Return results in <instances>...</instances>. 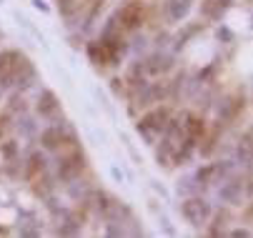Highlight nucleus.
I'll return each mask as SVG.
<instances>
[{
    "mask_svg": "<svg viewBox=\"0 0 253 238\" xmlns=\"http://www.w3.org/2000/svg\"><path fill=\"white\" fill-rule=\"evenodd\" d=\"M166 120H168V111L156 108V111H151L148 116H143V120L138 123V130H140L143 138L153 146L156 138H158V135L163 133V128H166Z\"/></svg>",
    "mask_w": 253,
    "mask_h": 238,
    "instance_id": "1",
    "label": "nucleus"
},
{
    "mask_svg": "<svg viewBox=\"0 0 253 238\" xmlns=\"http://www.w3.org/2000/svg\"><path fill=\"white\" fill-rule=\"evenodd\" d=\"M163 95H166V90H163L161 83L143 85V90H140V95H138V103H140V106H153V103H158Z\"/></svg>",
    "mask_w": 253,
    "mask_h": 238,
    "instance_id": "6",
    "label": "nucleus"
},
{
    "mask_svg": "<svg viewBox=\"0 0 253 238\" xmlns=\"http://www.w3.org/2000/svg\"><path fill=\"white\" fill-rule=\"evenodd\" d=\"M191 10V0H170L168 3V13L173 20H183Z\"/></svg>",
    "mask_w": 253,
    "mask_h": 238,
    "instance_id": "7",
    "label": "nucleus"
},
{
    "mask_svg": "<svg viewBox=\"0 0 253 238\" xmlns=\"http://www.w3.org/2000/svg\"><path fill=\"white\" fill-rule=\"evenodd\" d=\"M236 238H248V231H233Z\"/></svg>",
    "mask_w": 253,
    "mask_h": 238,
    "instance_id": "15",
    "label": "nucleus"
},
{
    "mask_svg": "<svg viewBox=\"0 0 253 238\" xmlns=\"http://www.w3.org/2000/svg\"><path fill=\"white\" fill-rule=\"evenodd\" d=\"M78 231H81L78 218H76V216H70V213H63V226L58 228V233H60V236H76Z\"/></svg>",
    "mask_w": 253,
    "mask_h": 238,
    "instance_id": "9",
    "label": "nucleus"
},
{
    "mask_svg": "<svg viewBox=\"0 0 253 238\" xmlns=\"http://www.w3.org/2000/svg\"><path fill=\"white\" fill-rule=\"evenodd\" d=\"M38 113H41L43 118H48V120H55V118L60 116L58 98H55L50 90H45V93L41 95V100H38Z\"/></svg>",
    "mask_w": 253,
    "mask_h": 238,
    "instance_id": "4",
    "label": "nucleus"
},
{
    "mask_svg": "<svg viewBox=\"0 0 253 238\" xmlns=\"http://www.w3.org/2000/svg\"><path fill=\"white\" fill-rule=\"evenodd\" d=\"M221 198L228 200V203H236V200L241 198V186H238V183H223V188H221Z\"/></svg>",
    "mask_w": 253,
    "mask_h": 238,
    "instance_id": "10",
    "label": "nucleus"
},
{
    "mask_svg": "<svg viewBox=\"0 0 253 238\" xmlns=\"http://www.w3.org/2000/svg\"><path fill=\"white\" fill-rule=\"evenodd\" d=\"M140 18H143L140 5H128V8L121 13V20L126 23V28H135V25L140 23Z\"/></svg>",
    "mask_w": 253,
    "mask_h": 238,
    "instance_id": "8",
    "label": "nucleus"
},
{
    "mask_svg": "<svg viewBox=\"0 0 253 238\" xmlns=\"http://www.w3.org/2000/svg\"><path fill=\"white\" fill-rule=\"evenodd\" d=\"M28 163H30V165H28V176H33L35 171H45V163H48V160H45L43 153H33Z\"/></svg>",
    "mask_w": 253,
    "mask_h": 238,
    "instance_id": "11",
    "label": "nucleus"
},
{
    "mask_svg": "<svg viewBox=\"0 0 253 238\" xmlns=\"http://www.w3.org/2000/svg\"><path fill=\"white\" fill-rule=\"evenodd\" d=\"M170 65H173L170 55L156 53V55H151L146 63H143V71H146V73H166V71H170Z\"/></svg>",
    "mask_w": 253,
    "mask_h": 238,
    "instance_id": "5",
    "label": "nucleus"
},
{
    "mask_svg": "<svg viewBox=\"0 0 253 238\" xmlns=\"http://www.w3.org/2000/svg\"><path fill=\"white\" fill-rule=\"evenodd\" d=\"M83 168H85V156H83L81 151H76V153H70V156H65V158L60 160V165H58V178H60L63 183H68V181L78 178V176L83 173Z\"/></svg>",
    "mask_w": 253,
    "mask_h": 238,
    "instance_id": "3",
    "label": "nucleus"
},
{
    "mask_svg": "<svg viewBox=\"0 0 253 238\" xmlns=\"http://www.w3.org/2000/svg\"><path fill=\"white\" fill-rule=\"evenodd\" d=\"M198 186H201V183H198L196 178H186V181L178 183V193H180V196H191V193L198 191Z\"/></svg>",
    "mask_w": 253,
    "mask_h": 238,
    "instance_id": "12",
    "label": "nucleus"
},
{
    "mask_svg": "<svg viewBox=\"0 0 253 238\" xmlns=\"http://www.w3.org/2000/svg\"><path fill=\"white\" fill-rule=\"evenodd\" d=\"M180 213H183V218L191 226H206L208 218L213 216V208H211V203L203 200V198H188L183 206H180Z\"/></svg>",
    "mask_w": 253,
    "mask_h": 238,
    "instance_id": "2",
    "label": "nucleus"
},
{
    "mask_svg": "<svg viewBox=\"0 0 253 238\" xmlns=\"http://www.w3.org/2000/svg\"><path fill=\"white\" fill-rule=\"evenodd\" d=\"M18 128L25 133V135H30L33 130H35V125H33V120L30 118H20V123H18Z\"/></svg>",
    "mask_w": 253,
    "mask_h": 238,
    "instance_id": "14",
    "label": "nucleus"
},
{
    "mask_svg": "<svg viewBox=\"0 0 253 238\" xmlns=\"http://www.w3.org/2000/svg\"><path fill=\"white\" fill-rule=\"evenodd\" d=\"M20 111H23V113H25V100H23V98H18V95H15V98H13V100H10V113H20Z\"/></svg>",
    "mask_w": 253,
    "mask_h": 238,
    "instance_id": "13",
    "label": "nucleus"
}]
</instances>
